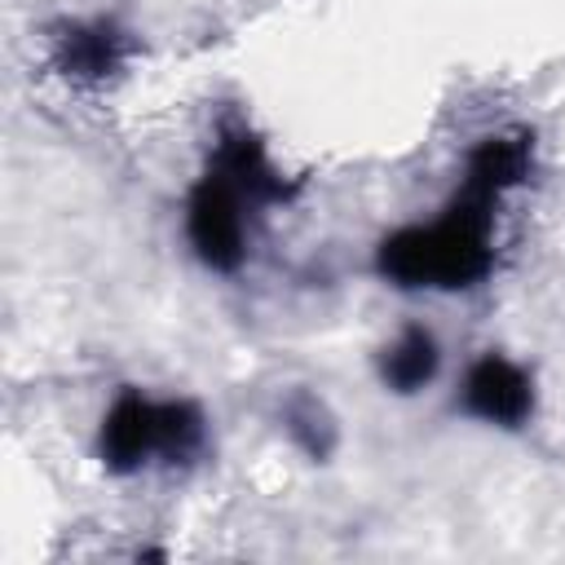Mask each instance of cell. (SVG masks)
Returning <instances> with one entry per match:
<instances>
[{
    "label": "cell",
    "instance_id": "cell-1",
    "mask_svg": "<svg viewBox=\"0 0 565 565\" xmlns=\"http://www.w3.org/2000/svg\"><path fill=\"white\" fill-rule=\"evenodd\" d=\"M494 203H499L494 194L463 181L433 225H406L380 243L375 252L380 278H388L393 287H446V291L481 282L494 265V247H490Z\"/></svg>",
    "mask_w": 565,
    "mask_h": 565
},
{
    "label": "cell",
    "instance_id": "cell-2",
    "mask_svg": "<svg viewBox=\"0 0 565 565\" xmlns=\"http://www.w3.org/2000/svg\"><path fill=\"white\" fill-rule=\"evenodd\" d=\"M203 441V415L194 402H150L137 388L119 393L102 419L97 455L110 472H137L154 455L190 459Z\"/></svg>",
    "mask_w": 565,
    "mask_h": 565
},
{
    "label": "cell",
    "instance_id": "cell-3",
    "mask_svg": "<svg viewBox=\"0 0 565 565\" xmlns=\"http://www.w3.org/2000/svg\"><path fill=\"white\" fill-rule=\"evenodd\" d=\"M243 194L216 172L207 168L203 181L190 190L185 203V234L194 256L216 269V274H234L247 256V230H243Z\"/></svg>",
    "mask_w": 565,
    "mask_h": 565
},
{
    "label": "cell",
    "instance_id": "cell-4",
    "mask_svg": "<svg viewBox=\"0 0 565 565\" xmlns=\"http://www.w3.org/2000/svg\"><path fill=\"white\" fill-rule=\"evenodd\" d=\"M212 168H216L247 203H287V199H296V190H300V181H282V172L269 163L260 137L247 132L243 124H221L216 150H212Z\"/></svg>",
    "mask_w": 565,
    "mask_h": 565
},
{
    "label": "cell",
    "instance_id": "cell-5",
    "mask_svg": "<svg viewBox=\"0 0 565 565\" xmlns=\"http://www.w3.org/2000/svg\"><path fill=\"white\" fill-rule=\"evenodd\" d=\"M463 411L486 424L516 428L534 411V384L516 362L486 353L481 362H472V371L463 380Z\"/></svg>",
    "mask_w": 565,
    "mask_h": 565
},
{
    "label": "cell",
    "instance_id": "cell-6",
    "mask_svg": "<svg viewBox=\"0 0 565 565\" xmlns=\"http://www.w3.org/2000/svg\"><path fill=\"white\" fill-rule=\"evenodd\" d=\"M128 57V40L115 22H71L57 31L53 44V66L79 84H97L110 79Z\"/></svg>",
    "mask_w": 565,
    "mask_h": 565
},
{
    "label": "cell",
    "instance_id": "cell-7",
    "mask_svg": "<svg viewBox=\"0 0 565 565\" xmlns=\"http://www.w3.org/2000/svg\"><path fill=\"white\" fill-rule=\"evenodd\" d=\"M530 150H534V137H525V132H499V137H486V141L468 154L463 181L499 199V194H508L512 185L525 181V172H530Z\"/></svg>",
    "mask_w": 565,
    "mask_h": 565
},
{
    "label": "cell",
    "instance_id": "cell-8",
    "mask_svg": "<svg viewBox=\"0 0 565 565\" xmlns=\"http://www.w3.org/2000/svg\"><path fill=\"white\" fill-rule=\"evenodd\" d=\"M437 340L424 331V327H406L384 353H380V380L393 388V393H415L424 388L433 375H437Z\"/></svg>",
    "mask_w": 565,
    "mask_h": 565
},
{
    "label": "cell",
    "instance_id": "cell-9",
    "mask_svg": "<svg viewBox=\"0 0 565 565\" xmlns=\"http://www.w3.org/2000/svg\"><path fill=\"white\" fill-rule=\"evenodd\" d=\"M282 419H287V433L296 437V446H300L309 459H327V455H331V446H335V424H331V415H327L309 393L291 397L287 411H282Z\"/></svg>",
    "mask_w": 565,
    "mask_h": 565
}]
</instances>
